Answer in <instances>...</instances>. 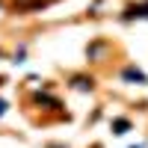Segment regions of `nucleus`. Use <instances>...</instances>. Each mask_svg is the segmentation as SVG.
<instances>
[{
	"instance_id": "nucleus-5",
	"label": "nucleus",
	"mask_w": 148,
	"mask_h": 148,
	"mask_svg": "<svg viewBox=\"0 0 148 148\" xmlns=\"http://www.w3.org/2000/svg\"><path fill=\"white\" fill-rule=\"evenodd\" d=\"M133 148H142V145H133Z\"/></svg>"
},
{
	"instance_id": "nucleus-2",
	"label": "nucleus",
	"mask_w": 148,
	"mask_h": 148,
	"mask_svg": "<svg viewBox=\"0 0 148 148\" xmlns=\"http://www.w3.org/2000/svg\"><path fill=\"white\" fill-rule=\"evenodd\" d=\"M127 127H130L127 119H116V121H113V130H116V133H127Z\"/></svg>"
},
{
	"instance_id": "nucleus-3",
	"label": "nucleus",
	"mask_w": 148,
	"mask_h": 148,
	"mask_svg": "<svg viewBox=\"0 0 148 148\" xmlns=\"http://www.w3.org/2000/svg\"><path fill=\"white\" fill-rule=\"evenodd\" d=\"M74 86H77V89H92V80H83V77H77V80H74Z\"/></svg>"
},
{
	"instance_id": "nucleus-1",
	"label": "nucleus",
	"mask_w": 148,
	"mask_h": 148,
	"mask_svg": "<svg viewBox=\"0 0 148 148\" xmlns=\"http://www.w3.org/2000/svg\"><path fill=\"white\" fill-rule=\"evenodd\" d=\"M125 80H133V83H148V77L142 71H136V68H125V74H121Z\"/></svg>"
},
{
	"instance_id": "nucleus-4",
	"label": "nucleus",
	"mask_w": 148,
	"mask_h": 148,
	"mask_svg": "<svg viewBox=\"0 0 148 148\" xmlns=\"http://www.w3.org/2000/svg\"><path fill=\"white\" fill-rule=\"evenodd\" d=\"M3 110H6V101H0V113H3Z\"/></svg>"
}]
</instances>
